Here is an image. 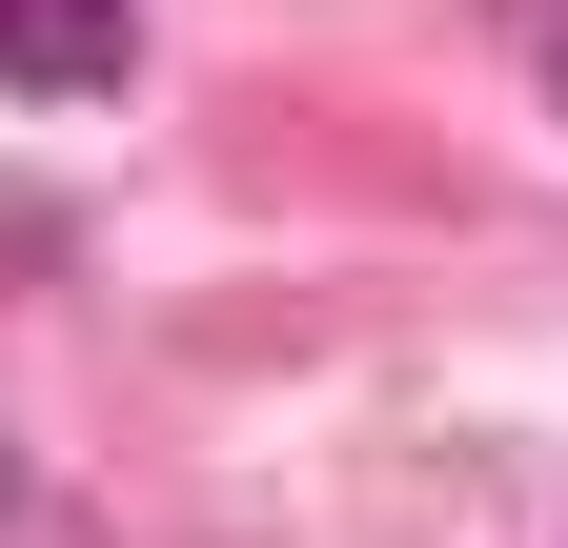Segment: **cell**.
Returning <instances> with one entry per match:
<instances>
[{"label":"cell","instance_id":"6da1fadb","mask_svg":"<svg viewBox=\"0 0 568 548\" xmlns=\"http://www.w3.org/2000/svg\"><path fill=\"white\" fill-rule=\"evenodd\" d=\"M122 0H0V82H21V102H102L122 82Z\"/></svg>","mask_w":568,"mask_h":548},{"label":"cell","instance_id":"7a4b0ae2","mask_svg":"<svg viewBox=\"0 0 568 548\" xmlns=\"http://www.w3.org/2000/svg\"><path fill=\"white\" fill-rule=\"evenodd\" d=\"M0 548H102V528H82V508H61V488H41V467H0Z\"/></svg>","mask_w":568,"mask_h":548}]
</instances>
